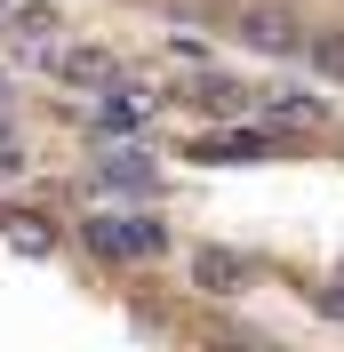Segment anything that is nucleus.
I'll use <instances>...</instances> for the list:
<instances>
[{
  "mask_svg": "<svg viewBox=\"0 0 344 352\" xmlns=\"http://www.w3.org/2000/svg\"><path fill=\"white\" fill-rule=\"evenodd\" d=\"M160 16L224 32V41L257 48V56L304 65L344 88V0H160Z\"/></svg>",
  "mask_w": 344,
  "mask_h": 352,
  "instance_id": "f257e3e1",
  "label": "nucleus"
},
{
  "mask_svg": "<svg viewBox=\"0 0 344 352\" xmlns=\"http://www.w3.org/2000/svg\"><path fill=\"white\" fill-rule=\"evenodd\" d=\"M56 32V8H17V41H48Z\"/></svg>",
  "mask_w": 344,
  "mask_h": 352,
  "instance_id": "f03ea898",
  "label": "nucleus"
},
{
  "mask_svg": "<svg viewBox=\"0 0 344 352\" xmlns=\"http://www.w3.org/2000/svg\"><path fill=\"white\" fill-rule=\"evenodd\" d=\"M8 176H24V153L8 144V136H0V184H8Z\"/></svg>",
  "mask_w": 344,
  "mask_h": 352,
  "instance_id": "7ed1b4c3",
  "label": "nucleus"
},
{
  "mask_svg": "<svg viewBox=\"0 0 344 352\" xmlns=\"http://www.w3.org/2000/svg\"><path fill=\"white\" fill-rule=\"evenodd\" d=\"M0 112H8V72H0Z\"/></svg>",
  "mask_w": 344,
  "mask_h": 352,
  "instance_id": "20e7f679",
  "label": "nucleus"
}]
</instances>
